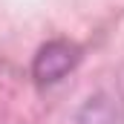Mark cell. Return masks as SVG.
<instances>
[{"label":"cell","mask_w":124,"mask_h":124,"mask_svg":"<svg viewBox=\"0 0 124 124\" xmlns=\"http://www.w3.org/2000/svg\"><path fill=\"white\" fill-rule=\"evenodd\" d=\"M81 61V49L69 40H49L38 49L35 61H32V78L40 87L58 84L61 78H66Z\"/></svg>","instance_id":"1"},{"label":"cell","mask_w":124,"mask_h":124,"mask_svg":"<svg viewBox=\"0 0 124 124\" xmlns=\"http://www.w3.org/2000/svg\"><path fill=\"white\" fill-rule=\"evenodd\" d=\"M75 124H121V107L113 95L98 93L90 95L78 113H75Z\"/></svg>","instance_id":"2"}]
</instances>
